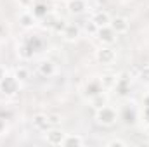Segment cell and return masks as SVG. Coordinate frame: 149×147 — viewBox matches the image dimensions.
I'll return each instance as SVG.
<instances>
[{
  "label": "cell",
  "mask_w": 149,
  "mask_h": 147,
  "mask_svg": "<svg viewBox=\"0 0 149 147\" xmlns=\"http://www.w3.org/2000/svg\"><path fill=\"white\" fill-rule=\"evenodd\" d=\"M35 50H37V49L33 47V43L26 40V42H23V43L17 47V55H19L21 59H24V61H30V59L35 55Z\"/></svg>",
  "instance_id": "obj_11"
},
{
  "label": "cell",
  "mask_w": 149,
  "mask_h": 147,
  "mask_svg": "<svg viewBox=\"0 0 149 147\" xmlns=\"http://www.w3.org/2000/svg\"><path fill=\"white\" fill-rule=\"evenodd\" d=\"M66 24H68V23H66L64 19H57L56 24H54V28H52V31H56V33H63V30H64Z\"/></svg>",
  "instance_id": "obj_25"
},
{
  "label": "cell",
  "mask_w": 149,
  "mask_h": 147,
  "mask_svg": "<svg viewBox=\"0 0 149 147\" xmlns=\"http://www.w3.org/2000/svg\"><path fill=\"white\" fill-rule=\"evenodd\" d=\"M45 133H47V135H45V139H47V144H50V146H63V140H64L66 133H64L61 128H57V126H52V128H49Z\"/></svg>",
  "instance_id": "obj_6"
},
{
  "label": "cell",
  "mask_w": 149,
  "mask_h": 147,
  "mask_svg": "<svg viewBox=\"0 0 149 147\" xmlns=\"http://www.w3.org/2000/svg\"><path fill=\"white\" fill-rule=\"evenodd\" d=\"M31 123H33V128L38 130V132H47L49 128H52L50 126V121H49V116L47 114H42V112H38V114L33 116Z\"/></svg>",
  "instance_id": "obj_9"
},
{
  "label": "cell",
  "mask_w": 149,
  "mask_h": 147,
  "mask_svg": "<svg viewBox=\"0 0 149 147\" xmlns=\"http://www.w3.org/2000/svg\"><path fill=\"white\" fill-rule=\"evenodd\" d=\"M116 80H118V74H104L102 78H101V83H102V87H104V90H111L116 87Z\"/></svg>",
  "instance_id": "obj_20"
},
{
  "label": "cell",
  "mask_w": 149,
  "mask_h": 147,
  "mask_svg": "<svg viewBox=\"0 0 149 147\" xmlns=\"http://www.w3.org/2000/svg\"><path fill=\"white\" fill-rule=\"evenodd\" d=\"M85 9H87L85 0H70V3H68V10L71 14H81Z\"/></svg>",
  "instance_id": "obj_19"
},
{
  "label": "cell",
  "mask_w": 149,
  "mask_h": 147,
  "mask_svg": "<svg viewBox=\"0 0 149 147\" xmlns=\"http://www.w3.org/2000/svg\"><path fill=\"white\" fill-rule=\"evenodd\" d=\"M0 92L5 95H16L19 92V81L16 80V76L12 74H5L3 80L0 81Z\"/></svg>",
  "instance_id": "obj_3"
},
{
  "label": "cell",
  "mask_w": 149,
  "mask_h": 147,
  "mask_svg": "<svg viewBox=\"0 0 149 147\" xmlns=\"http://www.w3.org/2000/svg\"><path fill=\"white\" fill-rule=\"evenodd\" d=\"M142 119L149 126V106H144V109H142Z\"/></svg>",
  "instance_id": "obj_29"
},
{
  "label": "cell",
  "mask_w": 149,
  "mask_h": 147,
  "mask_svg": "<svg viewBox=\"0 0 149 147\" xmlns=\"http://www.w3.org/2000/svg\"><path fill=\"white\" fill-rule=\"evenodd\" d=\"M95 59L101 64H113L116 61V52L111 45H102L97 52H95Z\"/></svg>",
  "instance_id": "obj_4"
},
{
  "label": "cell",
  "mask_w": 149,
  "mask_h": 147,
  "mask_svg": "<svg viewBox=\"0 0 149 147\" xmlns=\"http://www.w3.org/2000/svg\"><path fill=\"white\" fill-rule=\"evenodd\" d=\"M47 116H49L50 126H59V125H61V121H63V118H61L59 114H56V112H50V114H47Z\"/></svg>",
  "instance_id": "obj_24"
},
{
  "label": "cell",
  "mask_w": 149,
  "mask_h": 147,
  "mask_svg": "<svg viewBox=\"0 0 149 147\" xmlns=\"http://www.w3.org/2000/svg\"><path fill=\"white\" fill-rule=\"evenodd\" d=\"M95 37L99 38V42L102 43V45H113L114 42H116V33L113 31L111 26H104V28H99L97 30V35Z\"/></svg>",
  "instance_id": "obj_7"
},
{
  "label": "cell",
  "mask_w": 149,
  "mask_h": 147,
  "mask_svg": "<svg viewBox=\"0 0 149 147\" xmlns=\"http://www.w3.org/2000/svg\"><path fill=\"white\" fill-rule=\"evenodd\" d=\"M95 119L102 126H111L118 119V112H116V109H113L111 106H104V107L95 111Z\"/></svg>",
  "instance_id": "obj_1"
},
{
  "label": "cell",
  "mask_w": 149,
  "mask_h": 147,
  "mask_svg": "<svg viewBox=\"0 0 149 147\" xmlns=\"http://www.w3.org/2000/svg\"><path fill=\"white\" fill-rule=\"evenodd\" d=\"M97 30H99V28H97V24H95L94 21H87V23H85V33H87V35L95 37V35H97Z\"/></svg>",
  "instance_id": "obj_23"
},
{
  "label": "cell",
  "mask_w": 149,
  "mask_h": 147,
  "mask_svg": "<svg viewBox=\"0 0 149 147\" xmlns=\"http://www.w3.org/2000/svg\"><path fill=\"white\" fill-rule=\"evenodd\" d=\"M83 144H85L83 137L74 135V133H68V135L64 137V140H63V146L64 147H81Z\"/></svg>",
  "instance_id": "obj_15"
},
{
  "label": "cell",
  "mask_w": 149,
  "mask_h": 147,
  "mask_svg": "<svg viewBox=\"0 0 149 147\" xmlns=\"http://www.w3.org/2000/svg\"><path fill=\"white\" fill-rule=\"evenodd\" d=\"M5 68H3V66H0V81H2V80H3V76H5Z\"/></svg>",
  "instance_id": "obj_32"
},
{
  "label": "cell",
  "mask_w": 149,
  "mask_h": 147,
  "mask_svg": "<svg viewBox=\"0 0 149 147\" xmlns=\"http://www.w3.org/2000/svg\"><path fill=\"white\" fill-rule=\"evenodd\" d=\"M109 26L113 28V31H114L116 35H123V33H127V31H128L130 23H128V19H127V17H123V16H116V17H111Z\"/></svg>",
  "instance_id": "obj_8"
},
{
  "label": "cell",
  "mask_w": 149,
  "mask_h": 147,
  "mask_svg": "<svg viewBox=\"0 0 149 147\" xmlns=\"http://www.w3.org/2000/svg\"><path fill=\"white\" fill-rule=\"evenodd\" d=\"M14 76H16V80H17L19 83H26V81H30L31 73H30V69H28L26 66H17V68L14 69Z\"/></svg>",
  "instance_id": "obj_17"
},
{
  "label": "cell",
  "mask_w": 149,
  "mask_h": 147,
  "mask_svg": "<svg viewBox=\"0 0 149 147\" xmlns=\"http://www.w3.org/2000/svg\"><path fill=\"white\" fill-rule=\"evenodd\" d=\"M38 73L42 74V76H45V78L52 76V74L56 73V64H54V61H50V59L40 61V64H38Z\"/></svg>",
  "instance_id": "obj_14"
},
{
  "label": "cell",
  "mask_w": 149,
  "mask_h": 147,
  "mask_svg": "<svg viewBox=\"0 0 149 147\" xmlns=\"http://www.w3.org/2000/svg\"><path fill=\"white\" fill-rule=\"evenodd\" d=\"M33 16L37 17V19H43L47 14H49V7L45 5V3H33Z\"/></svg>",
  "instance_id": "obj_21"
},
{
  "label": "cell",
  "mask_w": 149,
  "mask_h": 147,
  "mask_svg": "<svg viewBox=\"0 0 149 147\" xmlns=\"http://www.w3.org/2000/svg\"><path fill=\"white\" fill-rule=\"evenodd\" d=\"M90 21H94L97 24V28H104V26H109L111 23V16L106 12V10H95L90 17Z\"/></svg>",
  "instance_id": "obj_12"
},
{
  "label": "cell",
  "mask_w": 149,
  "mask_h": 147,
  "mask_svg": "<svg viewBox=\"0 0 149 147\" xmlns=\"http://www.w3.org/2000/svg\"><path fill=\"white\" fill-rule=\"evenodd\" d=\"M35 23H37V17L33 16V12H31V10L24 9V10L19 14V24H21L24 30H30V28H33V26H35Z\"/></svg>",
  "instance_id": "obj_13"
},
{
  "label": "cell",
  "mask_w": 149,
  "mask_h": 147,
  "mask_svg": "<svg viewBox=\"0 0 149 147\" xmlns=\"http://www.w3.org/2000/svg\"><path fill=\"white\" fill-rule=\"evenodd\" d=\"M132 107L128 109V106L123 109V114H121V118H123V121L127 123V125H134L135 121H137V118H139V114H137V109L134 107V104H130Z\"/></svg>",
  "instance_id": "obj_16"
},
{
  "label": "cell",
  "mask_w": 149,
  "mask_h": 147,
  "mask_svg": "<svg viewBox=\"0 0 149 147\" xmlns=\"http://www.w3.org/2000/svg\"><path fill=\"white\" fill-rule=\"evenodd\" d=\"M17 3H19L23 9H30V7H33L35 0H17Z\"/></svg>",
  "instance_id": "obj_28"
},
{
  "label": "cell",
  "mask_w": 149,
  "mask_h": 147,
  "mask_svg": "<svg viewBox=\"0 0 149 147\" xmlns=\"http://www.w3.org/2000/svg\"><path fill=\"white\" fill-rule=\"evenodd\" d=\"M90 106H92L95 111L101 109V107H104V106H108V95H106L104 92L97 94L95 97H92V99H90Z\"/></svg>",
  "instance_id": "obj_18"
},
{
  "label": "cell",
  "mask_w": 149,
  "mask_h": 147,
  "mask_svg": "<svg viewBox=\"0 0 149 147\" xmlns=\"http://www.w3.org/2000/svg\"><path fill=\"white\" fill-rule=\"evenodd\" d=\"M57 19H59V17H57L56 14H52V12H49V14H47V16H45V17L42 19V26H43L45 30H52Z\"/></svg>",
  "instance_id": "obj_22"
},
{
  "label": "cell",
  "mask_w": 149,
  "mask_h": 147,
  "mask_svg": "<svg viewBox=\"0 0 149 147\" xmlns=\"http://www.w3.org/2000/svg\"><path fill=\"white\" fill-rule=\"evenodd\" d=\"M139 80H141L142 83H149V66H146V68L141 69V73H139Z\"/></svg>",
  "instance_id": "obj_26"
},
{
  "label": "cell",
  "mask_w": 149,
  "mask_h": 147,
  "mask_svg": "<svg viewBox=\"0 0 149 147\" xmlns=\"http://www.w3.org/2000/svg\"><path fill=\"white\" fill-rule=\"evenodd\" d=\"M5 35H7V31H5V28H3V24H0V40H2V38L5 37Z\"/></svg>",
  "instance_id": "obj_31"
},
{
  "label": "cell",
  "mask_w": 149,
  "mask_h": 147,
  "mask_svg": "<svg viewBox=\"0 0 149 147\" xmlns=\"http://www.w3.org/2000/svg\"><path fill=\"white\" fill-rule=\"evenodd\" d=\"M130 85H132V76L130 73H127V71H123V73L118 74V80H116V92H118V95L121 97V99H127L128 95H130Z\"/></svg>",
  "instance_id": "obj_2"
},
{
  "label": "cell",
  "mask_w": 149,
  "mask_h": 147,
  "mask_svg": "<svg viewBox=\"0 0 149 147\" xmlns=\"http://www.w3.org/2000/svg\"><path fill=\"white\" fill-rule=\"evenodd\" d=\"M127 146V142L125 140H120V139H113L108 142V147H125Z\"/></svg>",
  "instance_id": "obj_27"
},
{
  "label": "cell",
  "mask_w": 149,
  "mask_h": 147,
  "mask_svg": "<svg viewBox=\"0 0 149 147\" xmlns=\"http://www.w3.org/2000/svg\"><path fill=\"white\" fill-rule=\"evenodd\" d=\"M63 38L66 40V42H76L78 37H80V26L78 24H74V23H68L66 26H64V30H63Z\"/></svg>",
  "instance_id": "obj_10"
},
{
  "label": "cell",
  "mask_w": 149,
  "mask_h": 147,
  "mask_svg": "<svg viewBox=\"0 0 149 147\" xmlns=\"http://www.w3.org/2000/svg\"><path fill=\"white\" fill-rule=\"evenodd\" d=\"M144 106H149V94L144 97Z\"/></svg>",
  "instance_id": "obj_33"
},
{
  "label": "cell",
  "mask_w": 149,
  "mask_h": 147,
  "mask_svg": "<svg viewBox=\"0 0 149 147\" xmlns=\"http://www.w3.org/2000/svg\"><path fill=\"white\" fill-rule=\"evenodd\" d=\"M7 132V121L3 118H0V135H3Z\"/></svg>",
  "instance_id": "obj_30"
},
{
  "label": "cell",
  "mask_w": 149,
  "mask_h": 147,
  "mask_svg": "<svg viewBox=\"0 0 149 147\" xmlns=\"http://www.w3.org/2000/svg\"><path fill=\"white\" fill-rule=\"evenodd\" d=\"M101 92H104V87H102V83H101V78L90 80V81H87L85 87H83V97H85V99H92V97H95V95L101 94Z\"/></svg>",
  "instance_id": "obj_5"
}]
</instances>
